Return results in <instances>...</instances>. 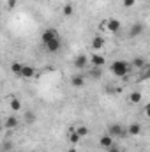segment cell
Wrapping results in <instances>:
<instances>
[{"label": "cell", "mask_w": 150, "mask_h": 152, "mask_svg": "<svg viewBox=\"0 0 150 152\" xmlns=\"http://www.w3.org/2000/svg\"><path fill=\"white\" fill-rule=\"evenodd\" d=\"M7 7L9 9H14L16 7V0H7Z\"/></svg>", "instance_id": "cell-25"}, {"label": "cell", "mask_w": 150, "mask_h": 152, "mask_svg": "<svg viewBox=\"0 0 150 152\" xmlns=\"http://www.w3.org/2000/svg\"><path fill=\"white\" fill-rule=\"evenodd\" d=\"M143 32H145L143 23H134V25L131 27V30H129V37H138V36H141Z\"/></svg>", "instance_id": "cell-8"}, {"label": "cell", "mask_w": 150, "mask_h": 152, "mask_svg": "<svg viewBox=\"0 0 150 152\" xmlns=\"http://www.w3.org/2000/svg\"><path fill=\"white\" fill-rule=\"evenodd\" d=\"M34 76H36V69H34L32 66H23V67H21L20 78H27V80H30V78H34Z\"/></svg>", "instance_id": "cell-10"}, {"label": "cell", "mask_w": 150, "mask_h": 152, "mask_svg": "<svg viewBox=\"0 0 150 152\" xmlns=\"http://www.w3.org/2000/svg\"><path fill=\"white\" fill-rule=\"evenodd\" d=\"M21 67H23V64H21V62H12V64H11V71H12L16 76H20Z\"/></svg>", "instance_id": "cell-20"}, {"label": "cell", "mask_w": 150, "mask_h": 152, "mask_svg": "<svg viewBox=\"0 0 150 152\" xmlns=\"http://www.w3.org/2000/svg\"><path fill=\"white\" fill-rule=\"evenodd\" d=\"M58 37V32L55 30V28H46V30H42V34H41V41L46 44V42H50L51 39Z\"/></svg>", "instance_id": "cell-6"}, {"label": "cell", "mask_w": 150, "mask_h": 152, "mask_svg": "<svg viewBox=\"0 0 150 152\" xmlns=\"http://www.w3.org/2000/svg\"><path fill=\"white\" fill-rule=\"evenodd\" d=\"M88 60L94 67H104V64H106V57L101 55V53H92V57Z\"/></svg>", "instance_id": "cell-5"}, {"label": "cell", "mask_w": 150, "mask_h": 152, "mask_svg": "<svg viewBox=\"0 0 150 152\" xmlns=\"http://www.w3.org/2000/svg\"><path fill=\"white\" fill-rule=\"evenodd\" d=\"M2 129H4V124H0V133H2Z\"/></svg>", "instance_id": "cell-28"}, {"label": "cell", "mask_w": 150, "mask_h": 152, "mask_svg": "<svg viewBox=\"0 0 150 152\" xmlns=\"http://www.w3.org/2000/svg\"><path fill=\"white\" fill-rule=\"evenodd\" d=\"M110 71L115 76H120V78L127 76V73H129V62H125V60H115L110 66Z\"/></svg>", "instance_id": "cell-1"}, {"label": "cell", "mask_w": 150, "mask_h": 152, "mask_svg": "<svg viewBox=\"0 0 150 152\" xmlns=\"http://www.w3.org/2000/svg\"><path fill=\"white\" fill-rule=\"evenodd\" d=\"M99 145H101L104 151H106V149H110V147L113 145V138L110 136V134H106V133H104V134L101 136V140H99Z\"/></svg>", "instance_id": "cell-13"}, {"label": "cell", "mask_w": 150, "mask_h": 152, "mask_svg": "<svg viewBox=\"0 0 150 152\" xmlns=\"http://www.w3.org/2000/svg\"><path fill=\"white\" fill-rule=\"evenodd\" d=\"M106 28H108V32H111V34H118V32L122 30V23H120V20H117V18H110V20L106 21Z\"/></svg>", "instance_id": "cell-4"}, {"label": "cell", "mask_w": 150, "mask_h": 152, "mask_svg": "<svg viewBox=\"0 0 150 152\" xmlns=\"http://www.w3.org/2000/svg\"><path fill=\"white\" fill-rule=\"evenodd\" d=\"M133 66H134L136 69H143V67L147 66V60H145L143 57H134V58H133Z\"/></svg>", "instance_id": "cell-18"}, {"label": "cell", "mask_w": 150, "mask_h": 152, "mask_svg": "<svg viewBox=\"0 0 150 152\" xmlns=\"http://www.w3.org/2000/svg\"><path fill=\"white\" fill-rule=\"evenodd\" d=\"M9 108H11L12 112H20V110H21V101L16 99V97H11V99H9Z\"/></svg>", "instance_id": "cell-17"}, {"label": "cell", "mask_w": 150, "mask_h": 152, "mask_svg": "<svg viewBox=\"0 0 150 152\" xmlns=\"http://www.w3.org/2000/svg\"><path fill=\"white\" fill-rule=\"evenodd\" d=\"M87 64H88V57H87V55H78V57H76L74 67H78V69H85Z\"/></svg>", "instance_id": "cell-12"}, {"label": "cell", "mask_w": 150, "mask_h": 152, "mask_svg": "<svg viewBox=\"0 0 150 152\" xmlns=\"http://www.w3.org/2000/svg\"><path fill=\"white\" fill-rule=\"evenodd\" d=\"M141 99H143V94H141L140 90H134V92H131V96H129V101H131L133 104H140Z\"/></svg>", "instance_id": "cell-14"}, {"label": "cell", "mask_w": 150, "mask_h": 152, "mask_svg": "<svg viewBox=\"0 0 150 152\" xmlns=\"http://www.w3.org/2000/svg\"><path fill=\"white\" fill-rule=\"evenodd\" d=\"M104 44H106V41H104V37H101V36H95V37L92 39V42H90V46H92L94 51H101L104 48Z\"/></svg>", "instance_id": "cell-7"}, {"label": "cell", "mask_w": 150, "mask_h": 152, "mask_svg": "<svg viewBox=\"0 0 150 152\" xmlns=\"http://www.w3.org/2000/svg\"><path fill=\"white\" fill-rule=\"evenodd\" d=\"M44 46H46L48 53H58L60 48H62V41H60V37H55V39H51L50 42H46Z\"/></svg>", "instance_id": "cell-3"}, {"label": "cell", "mask_w": 150, "mask_h": 152, "mask_svg": "<svg viewBox=\"0 0 150 152\" xmlns=\"http://www.w3.org/2000/svg\"><path fill=\"white\" fill-rule=\"evenodd\" d=\"M67 152H78V151H76V147H71V149H67Z\"/></svg>", "instance_id": "cell-27"}, {"label": "cell", "mask_w": 150, "mask_h": 152, "mask_svg": "<svg viewBox=\"0 0 150 152\" xmlns=\"http://www.w3.org/2000/svg\"><path fill=\"white\" fill-rule=\"evenodd\" d=\"M125 133H127L129 136H138V134L141 133V126H140L138 122H133V124H129V126L125 127Z\"/></svg>", "instance_id": "cell-9"}, {"label": "cell", "mask_w": 150, "mask_h": 152, "mask_svg": "<svg viewBox=\"0 0 150 152\" xmlns=\"http://www.w3.org/2000/svg\"><path fill=\"white\" fill-rule=\"evenodd\" d=\"M106 134H110L111 138H122V136H127L125 127H124L122 124H111V126H108Z\"/></svg>", "instance_id": "cell-2"}, {"label": "cell", "mask_w": 150, "mask_h": 152, "mask_svg": "<svg viewBox=\"0 0 150 152\" xmlns=\"http://www.w3.org/2000/svg\"><path fill=\"white\" fill-rule=\"evenodd\" d=\"M101 69H103V67H94V69L90 71V76H92V78H95V80H99L101 75H103V71H101Z\"/></svg>", "instance_id": "cell-22"}, {"label": "cell", "mask_w": 150, "mask_h": 152, "mask_svg": "<svg viewBox=\"0 0 150 152\" xmlns=\"http://www.w3.org/2000/svg\"><path fill=\"white\" fill-rule=\"evenodd\" d=\"M76 133H78V136H79V138H83V136H87V134H88V127L79 126V127L76 129Z\"/></svg>", "instance_id": "cell-21"}, {"label": "cell", "mask_w": 150, "mask_h": 152, "mask_svg": "<svg viewBox=\"0 0 150 152\" xmlns=\"http://www.w3.org/2000/svg\"><path fill=\"white\" fill-rule=\"evenodd\" d=\"M73 12H74V5L73 4H66L62 7V14L64 16H73Z\"/></svg>", "instance_id": "cell-19"}, {"label": "cell", "mask_w": 150, "mask_h": 152, "mask_svg": "<svg viewBox=\"0 0 150 152\" xmlns=\"http://www.w3.org/2000/svg\"><path fill=\"white\" fill-rule=\"evenodd\" d=\"M69 140H71V143H78V142H79L81 138L78 136V133H76V131H73V133L69 134Z\"/></svg>", "instance_id": "cell-24"}, {"label": "cell", "mask_w": 150, "mask_h": 152, "mask_svg": "<svg viewBox=\"0 0 150 152\" xmlns=\"http://www.w3.org/2000/svg\"><path fill=\"white\" fill-rule=\"evenodd\" d=\"M71 85H73V87H76V88L83 87V85H85V78H83L81 75H74L73 78H71Z\"/></svg>", "instance_id": "cell-15"}, {"label": "cell", "mask_w": 150, "mask_h": 152, "mask_svg": "<svg viewBox=\"0 0 150 152\" xmlns=\"http://www.w3.org/2000/svg\"><path fill=\"white\" fill-rule=\"evenodd\" d=\"M106 152H120V151H118V149H117V147H115V145H111V147H110V149H106Z\"/></svg>", "instance_id": "cell-26"}, {"label": "cell", "mask_w": 150, "mask_h": 152, "mask_svg": "<svg viewBox=\"0 0 150 152\" xmlns=\"http://www.w3.org/2000/svg\"><path fill=\"white\" fill-rule=\"evenodd\" d=\"M18 124H20V120H18V117H14V115L7 117V118L4 120V127H5V129H14Z\"/></svg>", "instance_id": "cell-11"}, {"label": "cell", "mask_w": 150, "mask_h": 152, "mask_svg": "<svg viewBox=\"0 0 150 152\" xmlns=\"http://www.w3.org/2000/svg\"><path fill=\"white\" fill-rule=\"evenodd\" d=\"M122 5L125 9H131L133 5H136V0H122Z\"/></svg>", "instance_id": "cell-23"}, {"label": "cell", "mask_w": 150, "mask_h": 152, "mask_svg": "<svg viewBox=\"0 0 150 152\" xmlns=\"http://www.w3.org/2000/svg\"><path fill=\"white\" fill-rule=\"evenodd\" d=\"M23 118H25V122H27V124H34V122L37 120V115H36L34 110H27L25 115H23Z\"/></svg>", "instance_id": "cell-16"}]
</instances>
